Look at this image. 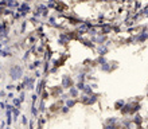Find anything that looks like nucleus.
Here are the masks:
<instances>
[{
  "mask_svg": "<svg viewBox=\"0 0 148 129\" xmlns=\"http://www.w3.org/2000/svg\"><path fill=\"white\" fill-rule=\"evenodd\" d=\"M65 105H67L69 108H73V106L75 105V100H66V101H65Z\"/></svg>",
  "mask_w": 148,
  "mask_h": 129,
  "instance_id": "21",
  "label": "nucleus"
},
{
  "mask_svg": "<svg viewBox=\"0 0 148 129\" xmlns=\"http://www.w3.org/2000/svg\"><path fill=\"white\" fill-rule=\"evenodd\" d=\"M30 10H31V8H30V5L27 4V1L22 4V5L19 7V12L22 14V18H24V16L27 15L28 12H30Z\"/></svg>",
  "mask_w": 148,
  "mask_h": 129,
  "instance_id": "3",
  "label": "nucleus"
},
{
  "mask_svg": "<svg viewBox=\"0 0 148 129\" xmlns=\"http://www.w3.org/2000/svg\"><path fill=\"white\" fill-rule=\"evenodd\" d=\"M132 106H133V104H125L124 108H123L120 112L124 114V116H127V114H131V112H132Z\"/></svg>",
  "mask_w": 148,
  "mask_h": 129,
  "instance_id": "4",
  "label": "nucleus"
},
{
  "mask_svg": "<svg viewBox=\"0 0 148 129\" xmlns=\"http://www.w3.org/2000/svg\"><path fill=\"white\" fill-rule=\"evenodd\" d=\"M106 124H113V125H119V118L116 117H109L106 120Z\"/></svg>",
  "mask_w": 148,
  "mask_h": 129,
  "instance_id": "13",
  "label": "nucleus"
},
{
  "mask_svg": "<svg viewBox=\"0 0 148 129\" xmlns=\"http://www.w3.org/2000/svg\"><path fill=\"white\" fill-rule=\"evenodd\" d=\"M12 102H14V105H15L16 108H19L20 104H22V101H20V98H14V100H12Z\"/></svg>",
  "mask_w": 148,
  "mask_h": 129,
  "instance_id": "24",
  "label": "nucleus"
},
{
  "mask_svg": "<svg viewBox=\"0 0 148 129\" xmlns=\"http://www.w3.org/2000/svg\"><path fill=\"white\" fill-rule=\"evenodd\" d=\"M7 98H11V100H14V98H15V97H14V93H12V91H10V93L7 94Z\"/></svg>",
  "mask_w": 148,
  "mask_h": 129,
  "instance_id": "38",
  "label": "nucleus"
},
{
  "mask_svg": "<svg viewBox=\"0 0 148 129\" xmlns=\"http://www.w3.org/2000/svg\"><path fill=\"white\" fill-rule=\"evenodd\" d=\"M73 78H71L70 75H63L62 77V87L63 89H70V87H73Z\"/></svg>",
  "mask_w": 148,
  "mask_h": 129,
  "instance_id": "2",
  "label": "nucleus"
},
{
  "mask_svg": "<svg viewBox=\"0 0 148 129\" xmlns=\"http://www.w3.org/2000/svg\"><path fill=\"white\" fill-rule=\"evenodd\" d=\"M0 96H1V97H5L7 94H5V91H4V90H1V91H0Z\"/></svg>",
  "mask_w": 148,
  "mask_h": 129,
  "instance_id": "42",
  "label": "nucleus"
},
{
  "mask_svg": "<svg viewBox=\"0 0 148 129\" xmlns=\"http://www.w3.org/2000/svg\"><path fill=\"white\" fill-rule=\"evenodd\" d=\"M32 105H34V104H35V101L36 100H38V94H32Z\"/></svg>",
  "mask_w": 148,
  "mask_h": 129,
  "instance_id": "32",
  "label": "nucleus"
},
{
  "mask_svg": "<svg viewBox=\"0 0 148 129\" xmlns=\"http://www.w3.org/2000/svg\"><path fill=\"white\" fill-rule=\"evenodd\" d=\"M69 96H70V97H73V98H75V97H78V96H79V90L77 89V86H73V87H70V89H69Z\"/></svg>",
  "mask_w": 148,
  "mask_h": 129,
  "instance_id": "6",
  "label": "nucleus"
},
{
  "mask_svg": "<svg viewBox=\"0 0 148 129\" xmlns=\"http://www.w3.org/2000/svg\"><path fill=\"white\" fill-rule=\"evenodd\" d=\"M147 89H148V85H147Z\"/></svg>",
  "mask_w": 148,
  "mask_h": 129,
  "instance_id": "48",
  "label": "nucleus"
},
{
  "mask_svg": "<svg viewBox=\"0 0 148 129\" xmlns=\"http://www.w3.org/2000/svg\"><path fill=\"white\" fill-rule=\"evenodd\" d=\"M28 69H30V70H35L36 66L34 65V63H31V65H28Z\"/></svg>",
  "mask_w": 148,
  "mask_h": 129,
  "instance_id": "37",
  "label": "nucleus"
},
{
  "mask_svg": "<svg viewBox=\"0 0 148 129\" xmlns=\"http://www.w3.org/2000/svg\"><path fill=\"white\" fill-rule=\"evenodd\" d=\"M96 102H97V94H92V96H89V98H88L86 105H93Z\"/></svg>",
  "mask_w": 148,
  "mask_h": 129,
  "instance_id": "8",
  "label": "nucleus"
},
{
  "mask_svg": "<svg viewBox=\"0 0 148 129\" xmlns=\"http://www.w3.org/2000/svg\"><path fill=\"white\" fill-rule=\"evenodd\" d=\"M50 24L51 26H55V18H50Z\"/></svg>",
  "mask_w": 148,
  "mask_h": 129,
  "instance_id": "39",
  "label": "nucleus"
},
{
  "mask_svg": "<svg viewBox=\"0 0 148 129\" xmlns=\"http://www.w3.org/2000/svg\"><path fill=\"white\" fill-rule=\"evenodd\" d=\"M5 89H7V90H11V91H12V90L15 89V86H14V85H7V86H5Z\"/></svg>",
  "mask_w": 148,
  "mask_h": 129,
  "instance_id": "34",
  "label": "nucleus"
},
{
  "mask_svg": "<svg viewBox=\"0 0 148 129\" xmlns=\"http://www.w3.org/2000/svg\"><path fill=\"white\" fill-rule=\"evenodd\" d=\"M26 26H27V22H23V23H22V28H20V31L22 32L26 31Z\"/></svg>",
  "mask_w": 148,
  "mask_h": 129,
  "instance_id": "31",
  "label": "nucleus"
},
{
  "mask_svg": "<svg viewBox=\"0 0 148 129\" xmlns=\"http://www.w3.org/2000/svg\"><path fill=\"white\" fill-rule=\"evenodd\" d=\"M108 50H109V48H108V44H106V46H104V44H98L97 46V54L98 55H105L106 53H108Z\"/></svg>",
  "mask_w": 148,
  "mask_h": 129,
  "instance_id": "5",
  "label": "nucleus"
},
{
  "mask_svg": "<svg viewBox=\"0 0 148 129\" xmlns=\"http://www.w3.org/2000/svg\"><path fill=\"white\" fill-rule=\"evenodd\" d=\"M24 87H26V85H24V83L22 82V83H19V85L16 86V90H18V91H22V90H23Z\"/></svg>",
  "mask_w": 148,
  "mask_h": 129,
  "instance_id": "29",
  "label": "nucleus"
},
{
  "mask_svg": "<svg viewBox=\"0 0 148 129\" xmlns=\"http://www.w3.org/2000/svg\"><path fill=\"white\" fill-rule=\"evenodd\" d=\"M23 75V67L20 65H14L10 69V77H11V81H18V79L22 78Z\"/></svg>",
  "mask_w": 148,
  "mask_h": 129,
  "instance_id": "1",
  "label": "nucleus"
},
{
  "mask_svg": "<svg viewBox=\"0 0 148 129\" xmlns=\"http://www.w3.org/2000/svg\"><path fill=\"white\" fill-rule=\"evenodd\" d=\"M34 65H35L36 67H39V65H40V61H35V62H34Z\"/></svg>",
  "mask_w": 148,
  "mask_h": 129,
  "instance_id": "43",
  "label": "nucleus"
},
{
  "mask_svg": "<svg viewBox=\"0 0 148 129\" xmlns=\"http://www.w3.org/2000/svg\"><path fill=\"white\" fill-rule=\"evenodd\" d=\"M12 113H14V121H18V117H19V109L14 108V109H12Z\"/></svg>",
  "mask_w": 148,
  "mask_h": 129,
  "instance_id": "20",
  "label": "nucleus"
},
{
  "mask_svg": "<svg viewBox=\"0 0 148 129\" xmlns=\"http://www.w3.org/2000/svg\"><path fill=\"white\" fill-rule=\"evenodd\" d=\"M123 124H124V129H131V125H132V124H135V122H133V120H132V121L124 120V121H123Z\"/></svg>",
  "mask_w": 148,
  "mask_h": 129,
  "instance_id": "16",
  "label": "nucleus"
},
{
  "mask_svg": "<svg viewBox=\"0 0 148 129\" xmlns=\"http://www.w3.org/2000/svg\"><path fill=\"white\" fill-rule=\"evenodd\" d=\"M22 124H23V125H28V124H30V121L27 120L26 116H22Z\"/></svg>",
  "mask_w": 148,
  "mask_h": 129,
  "instance_id": "27",
  "label": "nucleus"
},
{
  "mask_svg": "<svg viewBox=\"0 0 148 129\" xmlns=\"http://www.w3.org/2000/svg\"><path fill=\"white\" fill-rule=\"evenodd\" d=\"M5 129H11V128H10V126H8V128H5Z\"/></svg>",
  "mask_w": 148,
  "mask_h": 129,
  "instance_id": "46",
  "label": "nucleus"
},
{
  "mask_svg": "<svg viewBox=\"0 0 148 129\" xmlns=\"http://www.w3.org/2000/svg\"><path fill=\"white\" fill-rule=\"evenodd\" d=\"M45 85H46V81H39L38 87H36V94H39L42 91V87H45Z\"/></svg>",
  "mask_w": 148,
  "mask_h": 129,
  "instance_id": "15",
  "label": "nucleus"
},
{
  "mask_svg": "<svg viewBox=\"0 0 148 129\" xmlns=\"http://www.w3.org/2000/svg\"><path fill=\"white\" fill-rule=\"evenodd\" d=\"M133 122H135V125L136 126H141V124H143V117H141L139 113L135 114V117H133Z\"/></svg>",
  "mask_w": 148,
  "mask_h": 129,
  "instance_id": "7",
  "label": "nucleus"
},
{
  "mask_svg": "<svg viewBox=\"0 0 148 129\" xmlns=\"http://www.w3.org/2000/svg\"><path fill=\"white\" fill-rule=\"evenodd\" d=\"M137 129H145V128H141V126H137Z\"/></svg>",
  "mask_w": 148,
  "mask_h": 129,
  "instance_id": "45",
  "label": "nucleus"
},
{
  "mask_svg": "<svg viewBox=\"0 0 148 129\" xmlns=\"http://www.w3.org/2000/svg\"><path fill=\"white\" fill-rule=\"evenodd\" d=\"M0 108H1V109H7V105H5V102H0Z\"/></svg>",
  "mask_w": 148,
  "mask_h": 129,
  "instance_id": "36",
  "label": "nucleus"
},
{
  "mask_svg": "<svg viewBox=\"0 0 148 129\" xmlns=\"http://www.w3.org/2000/svg\"><path fill=\"white\" fill-rule=\"evenodd\" d=\"M46 59H51V51L50 50H47V53H46Z\"/></svg>",
  "mask_w": 148,
  "mask_h": 129,
  "instance_id": "35",
  "label": "nucleus"
},
{
  "mask_svg": "<svg viewBox=\"0 0 148 129\" xmlns=\"http://www.w3.org/2000/svg\"><path fill=\"white\" fill-rule=\"evenodd\" d=\"M96 62H97V65H104V63H106L108 61L104 58V55H100V58H97V61H96Z\"/></svg>",
  "mask_w": 148,
  "mask_h": 129,
  "instance_id": "17",
  "label": "nucleus"
},
{
  "mask_svg": "<svg viewBox=\"0 0 148 129\" xmlns=\"http://www.w3.org/2000/svg\"><path fill=\"white\" fill-rule=\"evenodd\" d=\"M31 114L34 116V117H36V116H38V109L35 108V105L31 106Z\"/></svg>",
  "mask_w": 148,
  "mask_h": 129,
  "instance_id": "26",
  "label": "nucleus"
},
{
  "mask_svg": "<svg viewBox=\"0 0 148 129\" xmlns=\"http://www.w3.org/2000/svg\"><path fill=\"white\" fill-rule=\"evenodd\" d=\"M34 87H35V86H34V83H31V85L27 86V90H31V91H32V89H34Z\"/></svg>",
  "mask_w": 148,
  "mask_h": 129,
  "instance_id": "40",
  "label": "nucleus"
},
{
  "mask_svg": "<svg viewBox=\"0 0 148 129\" xmlns=\"http://www.w3.org/2000/svg\"><path fill=\"white\" fill-rule=\"evenodd\" d=\"M124 105H125V101L120 100V101H117L116 104H114V109H116V110H121L123 108H124Z\"/></svg>",
  "mask_w": 148,
  "mask_h": 129,
  "instance_id": "11",
  "label": "nucleus"
},
{
  "mask_svg": "<svg viewBox=\"0 0 148 129\" xmlns=\"http://www.w3.org/2000/svg\"><path fill=\"white\" fill-rule=\"evenodd\" d=\"M110 31H112V28H110L109 26L104 24V27H102V34H104V35H106V34H109Z\"/></svg>",
  "mask_w": 148,
  "mask_h": 129,
  "instance_id": "18",
  "label": "nucleus"
},
{
  "mask_svg": "<svg viewBox=\"0 0 148 129\" xmlns=\"http://www.w3.org/2000/svg\"><path fill=\"white\" fill-rule=\"evenodd\" d=\"M49 69H50V63L46 62V63H45V71L47 73V71H49Z\"/></svg>",
  "mask_w": 148,
  "mask_h": 129,
  "instance_id": "33",
  "label": "nucleus"
},
{
  "mask_svg": "<svg viewBox=\"0 0 148 129\" xmlns=\"http://www.w3.org/2000/svg\"><path fill=\"white\" fill-rule=\"evenodd\" d=\"M85 94H88V96H92L93 94V87H92V85H86L85 86V89L82 90Z\"/></svg>",
  "mask_w": 148,
  "mask_h": 129,
  "instance_id": "12",
  "label": "nucleus"
},
{
  "mask_svg": "<svg viewBox=\"0 0 148 129\" xmlns=\"http://www.w3.org/2000/svg\"><path fill=\"white\" fill-rule=\"evenodd\" d=\"M61 110H62V113L66 114V113H69V110H70V108H69L67 105H63V106H62V109H61Z\"/></svg>",
  "mask_w": 148,
  "mask_h": 129,
  "instance_id": "30",
  "label": "nucleus"
},
{
  "mask_svg": "<svg viewBox=\"0 0 148 129\" xmlns=\"http://www.w3.org/2000/svg\"><path fill=\"white\" fill-rule=\"evenodd\" d=\"M40 77V71H35V78H39Z\"/></svg>",
  "mask_w": 148,
  "mask_h": 129,
  "instance_id": "41",
  "label": "nucleus"
},
{
  "mask_svg": "<svg viewBox=\"0 0 148 129\" xmlns=\"http://www.w3.org/2000/svg\"><path fill=\"white\" fill-rule=\"evenodd\" d=\"M26 1H30V0H26Z\"/></svg>",
  "mask_w": 148,
  "mask_h": 129,
  "instance_id": "47",
  "label": "nucleus"
},
{
  "mask_svg": "<svg viewBox=\"0 0 148 129\" xmlns=\"http://www.w3.org/2000/svg\"><path fill=\"white\" fill-rule=\"evenodd\" d=\"M7 5H8V7H10V8H11V10H12V8L19 7V4L16 3L15 0H7Z\"/></svg>",
  "mask_w": 148,
  "mask_h": 129,
  "instance_id": "14",
  "label": "nucleus"
},
{
  "mask_svg": "<svg viewBox=\"0 0 148 129\" xmlns=\"http://www.w3.org/2000/svg\"><path fill=\"white\" fill-rule=\"evenodd\" d=\"M42 98H47V93H46V91H45V93H43V96H42Z\"/></svg>",
  "mask_w": 148,
  "mask_h": 129,
  "instance_id": "44",
  "label": "nucleus"
},
{
  "mask_svg": "<svg viewBox=\"0 0 148 129\" xmlns=\"http://www.w3.org/2000/svg\"><path fill=\"white\" fill-rule=\"evenodd\" d=\"M19 98H20V101H22V102H24V100H26V93H24L23 90L20 91V94H19Z\"/></svg>",
  "mask_w": 148,
  "mask_h": 129,
  "instance_id": "28",
  "label": "nucleus"
},
{
  "mask_svg": "<svg viewBox=\"0 0 148 129\" xmlns=\"http://www.w3.org/2000/svg\"><path fill=\"white\" fill-rule=\"evenodd\" d=\"M85 79H86V73L85 71H81L77 75V82H85Z\"/></svg>",
  "mask_w": 148,
  "mask_h": 129,
  "instance_id": "10",
  "label": "nucleus"
},
{
  "mask_svg": "<svg viewBox=\"0 0 148 129\" xmlns=\"http://www.w3.org/2000/svg\"><path fill=\"white\" fill-rule=\"evenodd\" d=\"M101 70L102 71H108V73H109V71H112L113 70V67H110V63L109 62H106V63H104V65H101Z\"/></svg>",
  "mask_w": 148,
  "mask_h": 129,
  "instance_id": "9",
  "label": "nucleus"
},
{
  "mask_svg": "<svg viewBox=\"0 0 148 129\" xmlns=\"http://www.w3.org/2000/svg\"><path fill=\"white\" fill-rule=\"evenodd\" d=\"M82 43L85 44V46L90 47V48H94V44H93V40H82Z\"/></svg>",
  "mask_w": 148,
  "mask_h": 129,
  "instance_id": "22",
  "label": "nucleus"
},
{
  "mask_svg": "<svg viewBox=\"0 0 148 129\" xmlns=\"http://www.w3.org/2000/svg\"><path fill=\"white\" fill-rule=\"evenodd\" d=\"M119 128V125H113V124H106L105 122V125H104V129H117Z\"/></svg>",
  "mask_w": 148,
  "mask_h": 129,
  "instance_id": "23",
  "label": "nucleus"
},
{
  "mask_svg": "<svg viewBox=\"0 0 148 129\" xmlns=\"http://www.w3.org/2000/svg\"><path fill=\"white\" fill-rule=\"evenodd\" d=\"M46 110V105H45V101H43V98L40 100V102H39V112H45Z\"/></svg>",
  "mask_w": 148,
  "mask_h": 129,
  "instance_id": "19",
  "label": "nucleus"
},
{
  "mask_svg": "<svg viewBox=\"0 0 148 129\" xmlns=\"http://www.w3.org/2000/svg\"><path fill=\"white\" fill-rule=\"evenodd\" d=\"M75 86H77L78 90H84L86 85H85V82H77V85H75Z\"/></svg>",
  "mask_w": 148,
  "mask_h": 129,
  "instance_id": "25",
  "label": "nucleus"
}]
</instances>
